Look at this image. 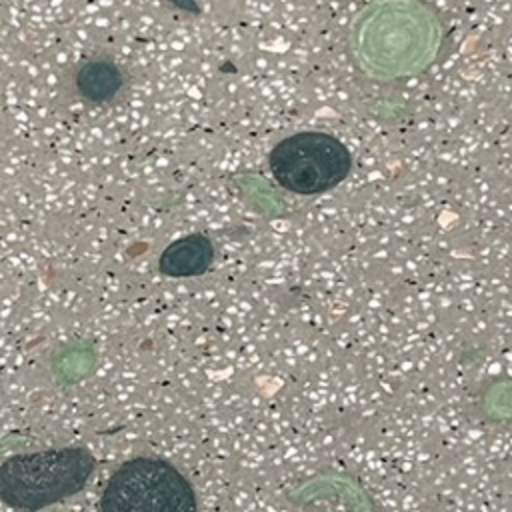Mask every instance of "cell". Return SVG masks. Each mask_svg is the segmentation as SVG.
Returning a JSON list of instances; mask_svg holds the SVG:
<instances>
[{
  "label": "cell",
  "instance_id": "cell-1",
  "mask_svg": "<svg viewBox=\"0 0 512 512\" xmlns=\"http://www.w3.org/2000/svg\"><path fill=\"white\" fill-rule=\"evenodd\" d=\"M440 44V20L418 0L374 2L358 14L350 30L354 60L378 78L422 72L434 62Z\"/></svg>",
  "mask_w": 512,
  "mask_h": 512
},
{
  "label": "cell",
  "instance_id": "cell-2",
  "mask_svg": "<svg viewBox=\"0 0 512 512\" xmlns=\"http://www.w3.org/2000/svg\"><path fill=\"white\" fill-rule=\"evenodd\" d=\"M94 468L96 458L82 446L14 454L0 462V500L22 512L42 510L78 494Z\"/></svg>",
  "mask_w": 512,
  "mask_h": 512
},
{
  "label": "cell",
  "instance_id": "cell-3",
  "mask_svg": "<svg viewBox=\"0 0 512 512\" xmlns=\"http://www.w3.org/2000/svg\"><path fill=\"white\" fill-rule=\"evenodd\" d=\"M102 512H198L196 492L188 478L168 460L136 456L108 478Z\"/></svg>",
  "mask_w": 512,
  "mask_h": 512
},
{
  "label": "cell",
  "instance_id": "cell-4",
  "mask_svg": "<svg viewBox=\"0 0 512 512\" xmlns=\"http://www.w3.org/2000/svg\"><path fill=\"white\" fill-rule=\"evenodd\" d=\"M268 168L284 190L312 196L332 190L350 174L352 154L336 136L306 130L282 138L268 154Z\"/></svg>",
  "mask_w": 512,
  "mask_h": 512
},
{
  "label": "cell",
  "instance_id": "cell-5",
  "mask_svg": "<svg viewBox=\"0 0 512 512\" xmlns=\"http://www.w3.org/2000/svg\"><path fill=\"white\" fill-rule=\"evenodd\" d=\"M212 260V240L206 234L196 232L168 244L158 258V270L170 278H190L204 274Z\"/></svg>",
  "mask_w": 512,
  "mask_h": 512
},
{
  "label": "cell",
  "instance_id": "cell-6",
  "mask_svg": "<svg viewBox=\"0 0 512 512\" xmlns=\"http://www.w3.org/2000/svg\"><path fill=\"white\" fill-rule=\"evenodd\" d=\"M124 74L118 64L106 58H94L84 62L74 76L76 92L90 104L110 102L122 90Z\"/></svg>",
  "mask_w": 512,
  "mask_h": 512
}]
</instances>
